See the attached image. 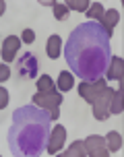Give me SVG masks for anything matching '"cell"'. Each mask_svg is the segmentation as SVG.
Wrapping results in <instances>:
<instances>
[{
    "instance_id": "cell-1",
    "label": "cell",
    "mask_w": 124,
    "mask_h": 157,
    "mask_svg": "<svg viewBox=\"0 0 124 157\" xmlns=\"http://www.w3.org/2000/svg\"><path fill=\"white\" fill-rule=\"evenodd\" d=\"M112 37L97 21H87L77 25L70 31L64 58L72 75L83 81H95L106 75V68L112 58Z\"/></svg>"
},
{
    "instance_id": "cell-2",
    "label": "cell",
    "mask_w": 124,
    "mask_h": 157,
    "mask_svg": "<svg viewBox=\"0 0 124 157\" xmlns=\"http://www.w3.org/2000/svg\"><path fill=\"white\" fill-rule=\"evenodd\" d=\"M52 116L48 110L31 103L13 112V124L8 130V145L13 155H41L48 149V139L52 132Z\"/></svg>"
},
{
    "instance_id": "cell-3",
    "label": "cell",
    "mask_w": 124,
    "mask_h": 157,
    "mask_svg": "<svg viewBox=\"0 0 124 157\" xmlns=\"http://www.w3.org/2000/svg\"><path fill=\"white\" fill-rule=\"evenodd\" d=\"M79 95L85 99L87 103L93 105V118L95 120H108L110 114V103H112V95L114 91L108 87V81L101 77L95 81H83L79 83Z\"/></svg>"
},
{
    "instance_id": "cell-4",
    "label": "cell",
    "mask_w": 124,
    "mask_h": 157,
    "mask_svg": "<svg viewBox=\"0 0 124 157\" xmlns=\"http://www.w3.org/2000/svg\"><path fill=\"white\" fill-rule=\"evenodd\" d=\"M64 99L62 91H58L54 85V81L50 78V75L37 78V95H33V103L39 105L41 110H48L52 120L60 118V103Z\"/></svg>"
},
{
    "instance_id": "cell-5",
    "label": "cell",
    "mask_w": 124,
    "mask_h": 157,
    "mask_svg": "<svg viewBox=\"0 0 124 157\" xmlns=\"http://www.w3.org/2000/svg\"><path fill=\"white\" fill-rule=\"evenodd\" d=\"M15 72L21 78H35V75H37V58L31 54V52H25L19 58V62H17Z\"/></svg>"
},
{
    "instance_id": "cell-6",
    "label": "cell",
    "mask_w": 124,
    "mask_h": 157,
    "mask_svg": "<svg viewBox=\"0 0 124 157\" xmlns=\"http://www.w3.org/2000/svg\"><path fill=\"white\" fill-rule=\"evenodd\" d=\"M83 147H85V153L89 157H108L110 151L106 147V136H99V134H91L83 141Z\"/></svg>"
},
{
    "instance_id": "cell-7",
    "label": "cell",
    "mask_w": 124,
    "mask_h": 157,
    "mask_svg": "<svg viewBox=\"0 0 124 157\" xmlns=\"http://www.w3.org/2000/svg\"><path fill=\"white\" fill-rule=\"evenodd\" d=\"M66 141V128L62 124H56L52 126V132H50V139H48V153L54 155L62 149V145Z\"/></svg>"
},
{
    "instance_id": "cell-8",
    "label": "cell",
    "mask_w": 124,
    "mask_h": 157,
    "mask_svg": "<svg viewBox=\"0 0 124 157\" xmlns=\"http://www.w3.org/2000/svg\"><path fill=\"white\" fill-rule=\"evenodd\" d=\"M21 41L23 39L17 37V35H8L4 41H2V60L4 62H15V56L21 48Z\"/></svg>"
},
{
    "instance_id": "cell-9",
    "label": "cell",
    "mask_w": 124,
    "mask_h": 157,
    "mask_svg": "<svg viewBox=\"0 0 124 157\" xmlns=\"http://www.w3.org/2000/svg\"><path fill=\"white\" fill-rule=\"evenodd\" d=\"M106 78H112V81H122L124 78V62L120 56L110 58V64L106 68Z\"/></svg>"
},
{
    "instance_id": "cell-10",
    "label": "cell",
    "mask_w": 124,
    "mask_h": 157,
    "mask_svg": "<svg viewBox=\"0 0 124 157\" xmlns=\"http://www.w3.org/2000/svg\"><path fill=\"white\" fill-rule=\"evenodd\" d=\"M118 21H120V13L112 8V10H103V17H101L97 23H99L101 27L106 29V33H108L110 37H112V33H114V27H116Z\"/></svg>"
},
{
    "instance_id": "cell-11",
    "label": "cell",
    "mask_w": 124,
    "mask_h": 157,
    "mask_svg": "<svg viewBox=\"0 0 124 157\" xmlns=\"http://www.w3.org/2000/svg\"><path fill=\"white\" fill-rule=\"evenodd\" d=\"M62 54V39L60 35H50V39H48V56L52 58V60H56V58H60Z\"/></svg>"
},
{
    "instance_id": "cell-12",
    "label": "cell",
    "mask_w": 124,
    "mask_h": 157,
    "mask_svg": "<svg viewBox=\"0 0 124 157\" xmlns=\"http://www.w3.org/2000/svg\"><path fill=\"white\" fill-rule=\"evenodd\" d=\"M58 89H60L62 93H66V91H70L72 87H75V77H72V72L68 71H62L60 72V77H58Z\"/></svg>"
},
{
    "instance_id": "cell-13",
    "label": "cell",
    "mask_w": 124,
    "mask_h": 157,
    "mask_svg": "<svg viewBox=\"0 0 124 157\" xmlns=\"http://www.w3.org/2000/svg\"><path fill=\"white\" fill-rule=\"evenodd\" d=\"M106 147H108L110 153H118V151L122 149V136L118 132H108V136H106Z\"/></svg>"
},
{
    "instance_id": "cell-14",
    "label": "cell",
    "mask_w": 124,
    "mask_h": 157,
    "mask_svg": "<svg viewBox=\"0 0 124 157\" xmlns=\"http://www.w3.org/2000/svg\"><path fill=\"white\" fill-rule=\"evenodd\" d=\"M122 93H124V87L120 85L112 95V103H110V114H122Z\"/></svg>"
},
{
    "instance_id": "cell-15",
    "label": "cell",
    "mask_w": 124,
    "mask_h": 157,
    "mask_svg": "<svg viewBox=\"0 0 124 157\" xmlns=\"http://www.w3.org/2000/svg\"><path fill=\"white\" fill-rule=\"evenodd\" d=\"M62 155L64 157H85L87 153H85V147H83V141H75Z\"/></svg>"
},
{
    "instance_id": "cell-16",
    "label": "cell",
    "mask_w": 124,
    "mask_h": 157,
    "mask_svg": "<svg viewBox=\"0 0 124 157\" xmlns=\"http://www.w3.org/2000/svg\"><path fill=\"white\" fill-rule=\"evenodd\" d=\"M64 4L68 10H81V13H87L91 6V2H87V0H66Z\"/></svg>"
},
{
    "instance_id": "cell-17",
    "label": "cell",
    "mask_w": 124,
    "mask_h": 157,
    "mask_svg": "<svg viewBox=\"0 0 124 157\" xmlns=\"http://www.w3.org/2000/svg\"><path fill=\"white\" fill-rule=\"evenodd\" d=\"M54 17L56 21H66L68 19V8H66V4L64 2H54Z\"/></svg>"
},
{
    "instance_id": "cell-18",
    "label": "cell",
    "mask_w": 124,
    "mask_h": 157,
    "mask_svg": "<svg viewBox=\"0 0 124 157\" xmlns=\"http://www.w3.org/2000/svg\"><path fill=\"white\" fill-rule=\"evenodd\" d=\"M87 17H89L91 21H99L101 17H103V6H101L99 2H91V6L87 10Z\"/></svg>"
},
{
    "instance_id": "cell-19",
    "label": "cell",
    "mask_w": 124,
    "mask_h": 157,
    "mask_svg": "<svg viewBox=\"0 0 124 157\" xmlns=\"http://www.w3.org/2000/svg\"><path fill=\"white\" fill-rule=\"evenodd\" d=\"M10 78V66H8L6 62H2L0 64V81L4 83V81H8Z\"/></svg>"
},
{
    "instance_id": "cell-20",
    "label": "cell",
    "mask_w": 124,
    "mask_h": 157,
    "mask_svg": "<svg viewBox=\"0 0 124 157\" xmlns=\"http://www.w3.org/2000/svg\"><path fill=\"white\" fill-rule=\"evenodd\" d=\"M21 39H23L25 44H31V41L35 39V33H33V29H23V33H21Z\"/></svg>"
},
{
    "instance_id": "cell-21",
    "label": "cell",
    "mask_w": 124,
    "mask_h": 157,
    "mask_svg": "<svg viewBox=\"0 0 124 157\" xmlns=\"http://www.w3.org/2000/svg\"><path fill=\"white\" fill-rule=\"evenodd\" d=\"M6 105H8V91L2 87V89H0V110H4Z\"/></svg>"
}]
</instances>
